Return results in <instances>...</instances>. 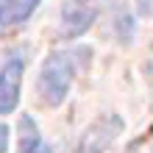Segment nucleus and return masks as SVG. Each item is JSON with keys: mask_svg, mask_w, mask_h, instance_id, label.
I'll use <instances>...</instances> for the list:
<instances>
[{"mask_svg": "<svg viewBox=\"0 0 153 153\" xmlns=\"http://www.w3.org/2000/svg\"><path fill=\"white\" fill-rule=\"evenodd\" d=\"M95 6L84 3V0H67L61 6V20H64V36H81L89 31V25L95 22Z\"/></svg>", "mask_w": 153, "mask_h": 153, "instance_id": "4", "label": "nucleus"}, {"mask_svg": "<svg viewBox=\"0 0 153 153\" xmlns=\"http://www.w3.org/2000/svg\"><path fill=\"white\" fill-rule=\"evenodd\" d=\"M20 153H50V148L39 142V145H33V148H25V150H20Z\"/></svg>", "mask_w": 153, "mask_h": 153, "instance_id": "7", "label": "nucleus"}, {"mask_svg": "<svg viewBox=\"0 0 153 153\" xmlns=\"http://www.w3.org/2000/svg\"><path fill=\"white\" fill-rule=\"evenodd\" d=\"M8 150V125H3L0 128V153Z\"/></svg>", "mask_w": 153, "mask_h": 153, "instance_id": "6", "label": "nucleus"}, {"mask_svg": "<svg viewBox=\"0 0 153 153\" xmlns=\"http://www.w3.org/2000/svg\"><path fill=\"white\" fill-rule=\"evenodd\" d=\"M120 131H123L120 117H103V120H97L92 128L84 134V139H81V145L75 148V153H103L114 142V137Z\"/></svg>", "mask_w": 153, "mask_h": 153, "instance_id": "2", "label": "nucleus"}, {"mask_svg": "<svg viewBox=\"0 0 153 153\" xmlns=\"http://www.w3.org/2000/svg\"><path fill=\"white\" fill-rule=\"evenodd\" d=\"M89 53H50L48 61L42 64V73H39V100L45 106H59L61 100L67 97L70 86H73V78L78 73V64L86 61Z\"/></svg>", "mask_w": 153, "mask_h": 153, "instance_id": "1", "label": "nucleus"}, {"mask_svg": "<svg viewBox=\"0 0 153 153\" xmlns=\"http://www.w3.org/2000/svg\"><path fill=\"white\" fill-rule=\"evenodd\" d=\"M20 81H22V59L14 56V59L6 61L3 75H0V111H3V114H11V109L17 106Z\"/></svg>", "mask_w": 153, "mask_h": 153, "instance_id": "3", "label": "nucleus"}, {"mask_svg": "<svg viewBox=\"0 0 153 153\" xmlns=\"http://www.w3.org/2000/svg\"><path fill=\"white\" fill-rule=\"evenodd\" d=\"M36 3L39 0H0V20H3V25L22 22L36 8Z\"/></svg>", "mask_w": 153, "mask_h": 153, "instance_id": "5", "label": "nucleus"}, {"mask_svg": "<svg viewBox=\"0 0 153 153\" xmlns=\"http://www.w3.org/2000/svg\"><path fill=\"white\" fill-rule=\"evenodd\" d=\"M139 11L142 14H150L153 11V0H139Z\"/></svg>", "mask_w": 153, "mask_h": 153, "instance_id": "8", "label": "nucleus"}]
</instances>
